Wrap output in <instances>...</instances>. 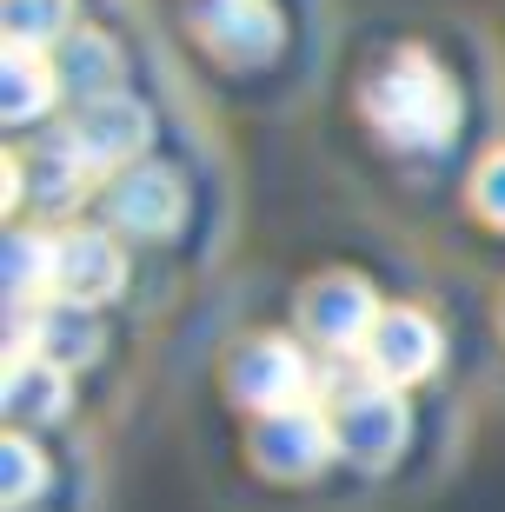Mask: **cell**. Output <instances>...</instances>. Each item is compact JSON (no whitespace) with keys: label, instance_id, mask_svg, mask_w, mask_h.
I'll use <instances>...</instances> for the list:
<instances>
[{"label":"cell","instance_id":"cell-1","mask_svg":"<svg viewBox=\"0 0 505 512\" xmlns=\"http://www.w3.org/2000/svg\"><path fill=\"white\" fill-rule=\"evenodd\" d=\"M359 114L373 120V133L399 153L446 147L459 133V87L446 80V67L419 47H399L366 74L359 87Z\"/></svg>","mask_w":505,"mask_h":512},{"label":"cell","instance_id":"cell-2","mask_svg":"<svg viewBox=\"0 0 505 512\" xmlns=\"http://www.w3.org/2000/svg\"><path fill=\"white\" fill-rule=\"evenodd\" d=\"M326 419H333L339 453L359 459V466H386V459L406 446V433H412V413H406V399H399V386L373 380V373L346 386Z\"/></svg>","mask_w":505,"mask_h":512},{"label":"cell","instance_id":"cell-3","mask_svg":"<svg viewBox=\"0 0 505 512\" xmlns=\"http://www.w3.org/2000/svg\"><path fill=\"white\" fill-rule=\"evenodd\" d=\"M226 393L240 399L253 419L286 413V406H306L313 399V366L293 340H246L226 366Z\"/></svg>","mask_w":505,"mask_h":512},{"label":"cell","instance_id":"cell-4","mask_svg":"<svg viewBox=\"0 0 505 512\" xmlns=\"http://www.w3.org/2000/svg\"><path fill=\"white\" fill-rule=\"evenodd\" d=\"M187 27L226 67H260L280 54V7L273 0H187Z\"/></svg>","mask_w":505,"mask_h":512},{"label":"cell","instance_id":"cell-5","mask_svg":"<svg viewBox=\"0 0 505 512\" xmlns=\"http://www.w3.org/2000/svg\"><path fill=\"white\" fill-rule=\"evenodd\" d=\"M386 306L373 300V286L359 280V273H326L300 293V333L326 353H366L373 340V326Z\"/></svg>","mask_w":505,"mask_h":512},{"label":"cell","instance_id":"cell-6","mask_svg":"<svg viewBox=\"0 0 505 512\" xmlns=\"http://www.w3.org/2000/svg\"><path fill=\"white\" fill-rule=\"evenodd\" d=\"M67 140L80 147V160L94 173H127V167H140V153H147V140H153V114L133 94L80 100Z\"/></svg>","mask_w":505,"mask_h":512},{"label":"cell","instance_id":"cell-7","mask_svg":"<svg viewBox=\"0 0 505 512\" xmlns=\"http://www.w3.org/2000/svg\"><path fill=\"white\" fill-rule=\"evenodd\" d=\"M333 453H339V439L319 406H286V413L253 419V459L273 479H313Z\"/></svg>","mask_w":505,"mask_h":512},{"label":"cell","instance_id":"cell-8","mask_svg":"<svg viewBox=\"0 0 505 512\" xmlns=\"http://www.w3.org/2000/svg\"><path fill=\"white\" fill-rule=\"evenodd\" d=\"M439 353H446V340H439V326H432L419 306H386L359 360H366V373L386 380V386H419V380H432Z\"/></svg>","mask_w":505,"mask_h":512},{"label":"cell","instance_id":"cell-9","mask_svg":"<svg viewBox=\"0 0 505 512\" xmlns=\"http://www.w3.org/2000/svg\"><path fill=\"white\" fill-rule=\"evenodd\" d=\"M127 286V260L113 247V233H67L54 240V293L60 300H80V306H107L113 293Z\"/></svg>","mask_w":505,"mask_h":512},{"label":"cell","instance_id":"cell-10","mask_svg":"<svg viewBox=\"0 0 505 512\" xmlns=\"http://www.w3.org/2000/svg\"><path fill=\"white\" fill-rule=\"evenodd\" d=\"M180 207H187V187L173 180L167 167H127V173H113V187H107V220L120 233H140V240H153V233H167L173 220H180Z\"/></svg>","mask_w":505,"mask_h":512},{"label":"cell","instance_id":"cell-11","mask_svg":"<svg viewBox=\"0 0 505 512\" xmlns=\"http://www.w3.org/2000/svg\"><path fill=\"white\" fill-rule=\"evenodd\" d=\"M100 306H80V300H40L34 320H27V346L20 353H47V360L74 366V360H94L100 353Z\"/></svg>","mask_w":505,"mask_h":512},{"label":"cell","instance_id":"cell-12","mask_svg":"<svg viewBox=\"0 0 505 512\" xmlns=\"http://www.w3.org/2000/svg\"><path fill=\"white\" fill-rule=\"evenodd\" d=\"M54 67H60V87L74 100H107L120 94V47L94 27H74V34L54 47Z\"/></svg>","mask_w":505,"mask_h":512},{"label":"cell","instance_id":"cell-13","mask_svg":"<svg viewBox=\"0 0 505 512\" xmlns=\"http://www.w3.org/2000/svg\"><path fill=\"white\" fill-rule=\"evenodd\" d=\"M67 366L47 360V353H14L7 360V413L27 419V426H47V419L67 413Z\"/></svg>","mask_w":505,"mask_h":512},{"label":"cell","instance_id":"cell-14","mask_svg":"<svg viewBox=\"0 0 505 512\" xmlns=\"http://www.w3.org/2000/svg\"><path fill=\"white\" fill-rule=\"evenodd\" d=\"M0 80H7V120H14V127L40 120L60 94H67V87H60L54 54H40V47H7V67H0Z\"/></svg>","mask_w":505,"mask_h":512},{"label":"cell","instance_id":"cell-15","mask_svg":"<svg viewBox=\"0 0 505 512\" xmlns=\"http://www.w3.org/2000/svg\"><path fill=\"white\" fill-rule=\"evenodd\" d=\"M87 160H80V147L60 133V140H47V147L27 160V200H40L47 213H67L80 207V187H87Z\"/></svg>","mask_w":505,"mask_h":512},{"label":"cell","instance_id":"cell-16","mask_svg":"<svg viewBox=\"0 0 505 512\" xmlns=\"http://www.w3.org/2000/svg\"><path fill=\"white\" fill-rule=\"evenodd\" d=\"M7 293L20 306L54 300V240L47 233H14L7 240Z\"/></svg>","mask_w":505,"mask_h":512},{"label":"cell","instance_id":"cell-17","mask_svg":"<svg viewBox=\"0 0 505 512\" xmlns=\"http://www.w3.org/2000/svg\"><path fill=\"white\" fill-rule=\"evenodd\" d=\"M74 34V0H7V47H60Z\"/></svg>","mask_w":505,"mask_h":512},{"label":"cell","instance_id":"cell-18","mask_svg":"<svg viewBox=\"0 0 505 512\" xmlns=\"http://www.w3.org/2000/svg\"><path fill=\"white\" fill-rule=\"evenodd\" d=\"M7 466H0V486H7V506L14 512H27L34 506V493L47 486V459H40V446L34 439H7Z\"/></svg>","mask_w":505,"mask_h":512},{"label":"cell","instance_id":"cell-19","mask_svg":"<svg viewBox=\"0 0 505 512\" xmlns=\"http://www.w3.org/2000/svg\"><path fill=\"white\" fill-rule=\"evenodd\" d=\"M472 207L486 213L492 227H505V147L492 153V160H486L479 173H472Z\"/></svg>","mask_w":505,"mask_h":512}]
</instances>
